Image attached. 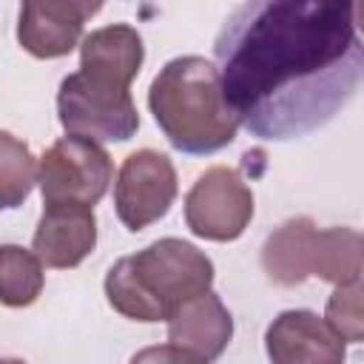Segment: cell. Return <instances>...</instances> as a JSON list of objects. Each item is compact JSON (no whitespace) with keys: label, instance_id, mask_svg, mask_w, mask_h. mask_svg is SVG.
Listing matches in <instances>:
<instances>
[{"label":"cell","instance_id":"5b68a950","mask_svg":"<svg viewBox=\"0 0 364 364\" xmlns=\"http://www.w3.org/2000/svg\"><path fill=\"white\" fill-rule=\"evenodd\" d=\"M114 182V162L100 142L63 136L37 162V185L46 205L94 208Z\"/></svg>","mask_w":364,"mask_h":364},{"label":"cell","instance_id":"7c38bea8","mask_svg":"<svg viewBox=\"0 0 364 364\" xmlns=\"http://www.w3.org/2000/svg\"><path fill=\"white\" fill-rule=\"evenodd\" d=\"M318 228L307 216L287 219L262 245V267L270 282L282 287H296L313 276Z\"/></svg>","mask_w":364,"mask_h":364},{"label":"cell","instance_id":"3957f363","mask_svg":"<svg viewBox=\"0 0 364 364\" xmlns=\"http://www.w3.org/2000/svg\"><path fill=\"white\" fill-rule=\"evenodd\" d=\"M148 108L165 139L193 156L228 148L239 134V117L225 100L216 63L185 54L168 60L148 88Z\"/></svg>","mask_w":364,"mask_h":364},{"label":"cell","instance_id":"6da1fadb","mask_svg":"<svg viewBox=\"0 0 364 364\" xmlns=\"http://www.w3.org/2000/svg\"><path fill=\"white\" fill-rule=\"evenodd\" d=\"M358 6L262 0L239 6L213 54L239 122L262 139H296L330 122L358 91L364 46Z\"/></svg>","mask_w":364,"mask_h":364},{"label":"cell","instance_id":"7a4b0ae2","mask_svg":"<svg viewBox=\"0 0 364 364\" xmlns=\"http://www.w3.org/2000/svg\"><path fill=\"white\" fill-rule=\"evenodd\" d=\"M142 60V37L128 23H111L85 34L80 43V71L63 77L57 91L63 131L91 142H128L139 131L131 82Z\"/></svg>","mask_w":364,"mask_h":364},{"label":"cell","instance_id":"ac0fdd59","mask_svg":"<svg viewBox=\"0 0 364 364\" xmlns=\"http://www.w3.org/2000/svg\"><path fill=\"white\" fill-rule=\"evenodd\" d=\"M0 364H26L23 358H0Z\"/></svg>","mask_w":364,"mask_h":364},{"label":"cell","instance_id":"52a82bcc","mask_svg":"<svg viewBox=\"0 0 364 364\" xmlns=\"http://www.w3.org/2000/svg\"><path fill=\"white\" fill-rule=\"evenodd\" d=\"M176 193H179V182H176V168L171 156L154 148L134 151L119 165V173L114 182L117 219L131 233L145 230L148 225L159 222L171 210Z\"/></svg>","mask_w":364,"mask_h":364},{"label":"cell","instance_id":"2e32d148","mask_svg":"<svg viewBox=\"0 0 364 364\" xmlns=\"http://www.w3.org/2000/svg\"><path fill=\"white\" fill-rule=\"evenodd\" d=\"M324 321L344 338V344H358L364 338V313H361V279L336 284L327 299Z\"/></svg>","mask_w":364,"mask_h":364},{"label":"cell","instance_id":"8992f818","mask_svg":"<svg viewBox=\"0 0 364 364\" xmlns=\"http://www.w3.org/2000/svg\"><path fill=\"white\" fill-rule=\"evenodd\" d=\"M253 219V191L236 168L213 165L185 196V225L208 242L239 239Z\"/></svg>","mask_w":364,"mask_h":364},{"label":"cell","instance_id":"9a60e30c","mask_svg":"<svg viewBox=\"0 0 364 364\" xmlns=\"http://www.w3.org/2000/svg\"><path fill=\"white\" fill-rule=\"evenodd\" d=\"M34 182L37 159L31 148L20 136L0 131V210L20 208L28 199Z\"/></svg>","mask_w":364,"mask_h":364},{"label":"cell","instance_id":"ba28073f","mask_svg":"<svg viewBox=\"0 0 364 364\" xmlns=\"http://www.w3.org/2000/svg\"><path fill=\"white\" fill-rule=\"evenodd\" d=\"M100 3L77 0H28L20 6L17 43L37 60H57L82 43V28Z\"/></svg>","mask_w":364,"mask_h":364},{"label":"cell","instance_id":"9c48e42d","mask_svg":"<svg viewBox=\"0 0 364 364\" xmlns=\"http://www.w3.org/2000/svg\"><path fill=\"white\" fill-rule=\"evenodd\" d=\"M270 364H344V338L313 310H284L264 330Z\"/></svg>","mask_w":364,"mask_h":364},{"label":"cell","instance_id":"5bb4252c","mask_svg":"<svg viewBox=\"0 0 364 364\" xmlns=\"http://www.w3.org/2000/svg\"><path fill=\"white\" fill-rule=\"evenodd\" d=\"M46 273L40 259L20 245H0V304L28 307L43 293Z\"/></svg>","mask_w":364,"mask_h":364},{"label":"cell","instance_id":"30bf717a","mask_svg":"<svg viewBox=\"0 0 364 364\" xmlns=\"http://www.w3.org/2000/svg\"><path fill=\"white\" fill-rule=\"evenodd\" d=\"M97 247V216L85 205H46L34 228L31 253L40 264L68 270L85 262Z\"/></svg>","mask_w":364,"mask_h":364},{"label":"cell","instance_id":"8fae6325","mask_svg":"<svg viewBox=\"0 0 364 364\" xmlns=\"http://www.w3.org/2000/svg\"><path fill=\"white\" fill-rule=\"evenodd\" d=\"M230 338L233 316L213 290L188 299L168 316V341L205 361L219 358Z\"/></svg>","mask_w":364,"mask_h":364},{"label":"cell","instance_id":"e0dca14e","mask_svg":"<svg viewBox=\"0 0 364 364\" xmlns=\"http://www.w3.org/2000/svg\"><path fill=\"white\" fill-rule=\"evenodd\" d=\"M131 364H208V361L176 344H154V347L139 350L131 358Z\"/></svg>","mask_w":364,"mask_h":364},{"label":"cell","instance_id":"4fadbf2b","mask_svg":"<svg viewBox=\"0 0 364 364\" xmlns=\"http://www.w3.org/2000/svg\"><path fill=\"white\" fill-rule=\"evenodd\" d=\"M313 276L330 284L361 279V236L353 228H324L316 236Z\"/></svg>","mask_w":364,"mask_h":364},{"label":"cell","instance_id":"277c9868","mask_svg":"<svg viewBox=\"0 0 364 364\" xmlns=\"http://www.w3.org/2000/svg\"><path fill=\"white\" fill-rule=\"evenodd\" d=\"M213 262L191 242L165 236L134 256H122L105 276L108 304L134 321H168L188 299L208 293Z\"/></svg>","mask_w":364,"mask_h":364}]
</instances>
